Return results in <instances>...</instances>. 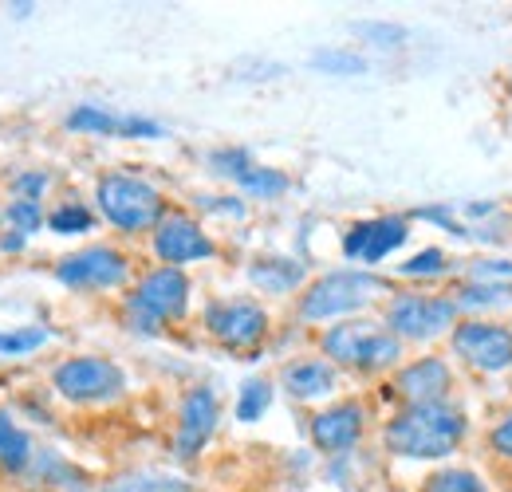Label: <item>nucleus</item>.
I'll return each mask as SVG.
<instances>
[{
	"label": "nucleus",
	"instance_id": "nucleus-1",
	"mask_svg": "<svg viewBox=\"0 0 512 492\" xmlns=\"http://www.w3.org/2000/svg\"><path fill=\"white\" fill-rule=\"evenodd\" d=\"M469 437V418L453 402H426V406H402L383 430V445L394 457L410 461H442L461 449Z\"/></svg>",
	"mask_w": 512,
	"mask_h": 492
},
{
	"label": "nucleus",
	"instance_id": "nucleus-2",
	"mask_svg": "<svg viewBox=\"0 0 512 492\" xmlns=\"http://www.w3.org/2000/svg\"><path fill=\"white\" fill-rule=\"evenodd\" d=\"M323 355L331 367L359 370V374H379V370L398 367L402 359V343L386 331L379 319H347V323H331L320 339Z\"/></svg>",
	"mask_w": 512,
	"mask_h": 492
},
{
	"label": "nucleus",
	"instance_id": "nucleus-3",
	"mask_svg": "<svg viewBox=\"0 0 512 492\" xmlns=\"http://www.w3.org/2000/svg\"><path fill=\"white\" fill-rule=\"evenodd\" d=\"M386 292V280L375 272H359V268H339L327 272L316 284H308V292L300 296V319L308 323H331L355 311H367Z\"/></svg>",
	"mask_w": 512,
	"mask_h": 492
},
{
	"label": "nucleus",
	"instance_id": "nucleus-4",
	"mask_svg": "<svg viewBox=\"0 0 512 492\" xmlns=\"http://www.w3.org/2000/svg\"><path fill=\"white\" fill-rule=\"evenodd\" d=\"M383 323L398 343H430L461 323V308L453 296L438 292H398L386 300Z\"/></svg>",
	"mask_w": 512,
	"mask_h": 492
},
{
	"label": "nucleus",
	"instance_id": "nucleus-5",
	"mask_svg": "<svg viewBox=\"0 0 512 492\" xmlns=\"http://www.w3.org/2000/svg\"><path fill=\"white\" fill-rule=\"evenodd\" d=\"M95 201H99V213L123 229V233H146V229H158V221L166 217V201L162 193L142 178H130V174H107L95 185Z\"/></svg>",
	"mask_w": 512,
	"mask_h": 492
},
{
	"label": "nucleus",
	"instance_id": "nucleus-6",
	"mask_svg": "<svg viewBox=\"0 0 512 492\" xmlns=\"http://www.w3.org/2000/svg\"><path fill=\"white\" fill-rule=\"evenodd\" d=\"M186 308H190V280H186L182 268H154V272H146L127 300L130 323L142 327V331H158V323L182 319Z\"/></svg>",
	"mask_w": 512,
	"mask_h": 492
},
{
	"label": "nucleus",
	"instance_id": "nucleus-7",
	"mask_svg": "<svg viewBox=\"0 0 512 492\" xmlns=\"http://www.w3.org/2000/svg\"><path fill=\"white\" fill-rule=\"evenodd\" d=\"M52 386L64 394L67 402L79 406H95V402H115L127 390V374L119 363L99 359V355H83V359H67L52 374Z\"/></svg>",
	"mask_w": 512,
	"mask_h": 492
},
{
	"label": "nucleus",
	"instance_id": "nucleus-8",
	"mask_svg": "<svg viewBox=\"0 0 512 492\" xmlns=\"http://www.w3.org/2000/svg\"><path fill=\"white\" fill-rule=\"evenodd\" d=\"M449 347L465 367L481 374H505L512 370V327L493 319H465L449 331Z\"/></svg>",
	"mask_w": 512,
	"mask_h": 492
},
{
	"label": "nucleus",
	"instance_id": "nucleus-9",
	"mask_svg": "<svg viewBox=\"0 0 512 492\" xmlns=\"http://www.w3.org/2000/svg\"><path fill=\"white\" fill-rule=\"evenodd\" d=\"M205 331L229 351H256L268 335V311L245 296L213 300L205 308Z\"/></svg>",
	"mask_w": 512,
	"mask_h": 492
},
{
	"label": "nucleus",
	"instance_id": "nucleus-10",
	"mask_svg": "<svg viewBox=\"0 0 512 492\" xmlns=\"http://www.w3.org/2000/svg\"><path fill=\"white\" fill-rule=\"evenodd\" d=\"M60 284L75 292H103V288H123L130 276V260L111 245H91L83 252H71L56 264Z\"/></svg>",
	"mask_w": 512,
	"mask_h": 492
},
{
	"label": "nucleus",
	"instance_id": "nucleus-11",
	"mask_svg": "<svg viewBox=\"0 0 512 492\" xmlns=\"http://www.w3.org/2000/svg\"><path fill=\"white\" fill-rule=\"evenodd\" d=\"M154 256L162 260V268H186L197 260H213L217 245L201 229V221H193L186 213H170L154 229Z\"/></svg>",
	"mask_w": 512,
	"mask_h": 492
},
{
	"label": "nucleus",
	"instance_id": "nucleus-12",
	"mask_svg": "<svg viewBox=\"0 0 512 492\" xmlns=\"http://www.w3.org/2000/svg\"><path fill=\"white\" fill-rule=\"evenodd\" d=\"M221 422V402H217V390L213 386H193L190 394L182 398V410H178V433H174V453L182 461H193L209 437L217 433Z\"/></svg>",
	"mask_w": 512,
	"mask_h": 492
},
{
	"label": "nucleus",
	"instance_id": "nucleus-13",
	"mask_svg": "<svg viewBox=\"0 0 512 492\" xmlns=\"http://www.w3.org/2000/svg\"><path fill=\"white\" fill-rule=\"evenodd\" d=\"M406 241H410V221L406 217H371V221H359V225L347 229L343 252H347V260H359V264L375 268Z\"/></svg>",
	"mask_w": 512,
	"mask_h": 492
},
{
	"label": "nucleus",
	"instance_id": "nucleus-14",
	"mask_svg": "<svg viewBox=\"0 0 512 492\" xmlns=\"http://www.w3.org/2000/svg\"><path fill=\"white\" fill-rule=\"evenodd\" d=\"M449 390H453V370L446 359L438 355H422L414 363L394 374V394L406 402V406H426V402H449Z\"/></svg>",
	"mask_w": 512,
	"mask_h": 492
},
{
	"label": "nucleus",
	"instance_id": "nucleus-15",
	"mask_svg": "<svg viewBox=\"0 0 512 492\" xmlns=\"http://www.w3.org/2000/svg\"><path fill=\"white\" fill-rule=\"evenodd\" d=\"M367 430V410L359 402H335L312 418V441L320 453H347Z\"/></svg>",
	"mask_w": 512,
	"mask_h": 492
},
{
	"label": "nucleus",
	"instance_id": "nucleus-16",
	"mask_svg": "<svg viewBox=\"0 0 512 492\" xmlns=\"http://www.w3.org/2000/svg\"><path fill=\"white\" fill-rule=\"evenodd\" d=\"M280 386L296 398V402H320L339 386V370L327 359H296L280 370Z\"/></svg>",
	"mask_w": 512,
	"mask_h": 492
},
{
	"label": "nucleus",
	"instance_id": "nucleus-17",
	"mask_svg": "<svg viewBox=\"0 0 512 492\" xmlns=\"http://www.w3.org/2000/svg\"><path fill=\"white\" fill-rule=\"evenodd\" d=\"M249 280H253L260 292L284 296V292H292V288L304 284V264H296L288 256H260L253 268H249Z\"/></svg>",
	"mask_w": 512,
	"mask_h": 492
},
{
	"label": "nucleus",
	"instance_id": "nucleus-18",
	"mask_svg": "<svg viewBox=\"0 0 512 492\" xmlns=\"http://www.w3.org/2000/svg\"><path fill=\"white\" fill-rule=\"evenodd\" d=\"M457 308L461 311H493L512 304V284H497V280H469L457 288Z\"/></svg>",
	"mask_w": 512,
	"mask_h": 492
},
{
	"label": "nucleus",
	"instance_id": "nucleus-19",
	"mask_svg": "<svg viewBox=\"0 0 512 492\" xmlns=\"http://www.w3.org/2000/svg\"><path fill=\"white\" fill-rule=\"evenodd\" d=\"M32 461V437L12 422V414H0V469L24 473Z\"/></svg>",
	"mask_w": 512,
	"mask_h": 492
},
{
	"label": "nucleus",
	"instance_id": "nucleus-20",
	"mask_svg": "<svg viewBox=\"0 0 512 492\" xmlns=\"http://www.w3.org/2000/svg\"><path fill=\"white\" fill-rule=\"evenodd\" d=\"M67 130H75V134H123V119L95 107V103H83L67 115Z\"/></svg>",
	"mask_w": 512,
	"mask_h": 492
},
{
	"label": "nucleus",
	"instance_id": "nucleus-21",
	"mask_svg": "<svg viewBox=\"0 0 512 492\" xmlns=\"http://www.w3.org/2000/svg\"><path fill=\"white\" fill-rule=\"evenodd\" d=\"M237 185L249 193V197H264V201H272V197H280V193H288V174H280V170H272V166H249Z\"/></svg>",
	"mask_w": 512,
	"mask_h": 492
},
{
	"label": "nucleus",
	"instance_id": "nucleus-22",
	"mask_svg": "<svg viewBox=\"0 0 512 492\" xmlns=\"http://www.w3.org/2000/svg\"><path fill=\"white\" fill-rule=\"evenodd\" d=\"M268 406H272V382L249 378V382L241 386V394H237V418H241V422H260V418L268 414Z\"/></svg>",
	"mask_w": 512,
	"mask_h": 492
},
{
	"label": "nucleus",
	"instance_id": "nucleus-23",
	"mask_svg": "<svg viewBox=\"0 0 512 492\" xmlns=\"http://www.w3.org/2000/svg\"><path fill=\"white\" fill-rule=\"evenodd\" d=\"M48 229H52V233H60V237L87 233V229H95V217H91V209H87V205H79V201H64V205H56V209L48 213Z\"/></svg>",
	"mask_w": 512,
	"mask_h": 492
},
{
	"label": "nucleus",
	"instance_id": "nucleus-24",
	"mask_svg": "<svg viewBox=\"0 0 512 492\" xmlns=\"http://www.w3.org/2000/svg\"><path fill=\"white\" fill-rule=\"evenodd\" d=\"M103 492H190V485L178 477H162V473H130V477L111 481Z\"/></svg>",
	"mask_w": 512,
	"mask_h": 492
},
{
	"label": "nucleus",
	"instance_id": "nucleus-25",
	"mask_svg": "<svg viewBox=\"0 0 512 492\" xmlns=\"http://www.w3.org/2000/svg\"><path fill=\"white\" fill-rule=\"evenodd\" d=\"M422 492H493L477 473H469V469H438L430 481H426V489Z\"/></svg>",
	"mask_w": 512,
	"mask_h": 492
},
{
	"label": "nucleus",
	"instance_id": "nucleus-26",
	"mask_svg": "<svg viewBox=\"0 0 512 492\" xmlns=\"http://www.w3.org/2000/svg\"><path fill=\"white\" fill-rule=\"evenodd\" d=\"M52 339L48 327L32 323V327H20V331H0V355H32L36 347H44Z\"/></svg>",
	"mask_w": 512,
	"mask_h": 492
},
{
	"label": "nucleus",
	"instance_id": "nucleus-27",
	"mask_svg": "<svg viewBox=\"0 0 512 492\" xmlns=\"http://www.w3.org/2000/svg\"><path fill=\"white\" fill-rule=\"evenodd\" d=\"M312 63L320 71H331V75H363L367 71V60L359 52H347V48H320Z\"/></svg>",
	"mask_w": 512,
	"mask_h": 492
},
{
	"label": "nucleus",
	"instance_id": "nucleus-28",
	"mask_svg": "<svg viewBox=\"0 0 512 492\" xmlns=\"http://www.w3.org/2000/svg\"><path fill=\"white\" fill-rule=\"evenodd\" d=\"M4 217H8V225H12L20 237L44 229V209H40V201H24V197H16V201L4 209Z\"/></svg>",
	"mask_w": 512,
	"mask_h": 492
},
{
	"label": "nucleus",
	"instance_id": "nucleus-29",
	"mask_svg": "<svg viewBox=\"0 0 512 492\" xmlns=\"http://www.w3.org/2000/svg\"><path fill=\"white\" fill-rule=\"evenodd\" d=\"M398 272L402 276H442V272H449V256L442 252V248H422L414 260H402L398 264Z\"/></svg>",
	"mask_w": 512,
	"mask_h": 492
},
{
	"label": "nucleus",
	"instance_id": "nucleus-30",
	"mask_svg": "<svg viewBox=\"0 0 512 492\" xmlns=\"http://www.w3.org/2000/svg\"><path fill=\"white\" fill-rule=\"evenodd\" d=\"M489 449H493L497 457H512V410L489 430Z\"/></svg>",
	"mask_w": 512,
	"mask_h": 492
},
{
	"label": "nucleus",
	"instance_id": "nucleus-31",
	"mask_svg": "<svg viewBox=\"0 0 512 492\" xmlns=\"http://www.w3.org/2000/svg\"><path fill=\"white\" fill-rule=\"evenodd\" d=\"M359 32H367V36H379L375 44H383V48H398L402 44V28H394V24H359Z\"/></svg>",
	"mask_w": 512,
	"mask_h": 492
},
{
	"label": "nucleus",
	"instance_id": "nucleus-32",
	"mask_svg": "<svg viewBox=\"0 0 512 492\" xmlns=\"http://www.w3.org/2000/svg\"><path fill=\"white\" fill-rule=\"evenodd\" d=\"M48 182H52L48 174H20V178H16V193H20L24 201H36V197L48 189Z\"/></svg>",
	"mask_w": 512,
	"mask_h": 492
},
{
	"label": "nucleus",
	"instance_id": "nucleus-33",
	"mask_svg": "<svg viewBox=\"0 0 512 492\" xmlns=\"http://www.w3.org/2000/svg\"><path fill=\"white\" fill-rule=\"evenodd\" d=\"M0 245L8 248V252H16V248L24 245V237H20V233H8V237H4V241H0Z\"/></svg>",
	"mask_w": 512,
	"mask_h": 492
},
{
	"label": "nucleus",
	"instance_id": "nucleus-34",
	"mask_svg": "<svg viewBox=\"0 0 512 492\" xmlns=\"http://www.w3.org/2000/svg\"><path fill=\"white\" fill-rule=\"evenodd\" d=\"M509 95H512V79H509Z\"/></svg>",
	"mask_w": 512,
	"mask_h": 492
}]
</instances>
